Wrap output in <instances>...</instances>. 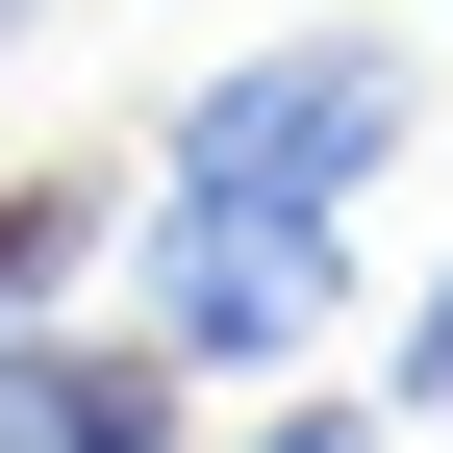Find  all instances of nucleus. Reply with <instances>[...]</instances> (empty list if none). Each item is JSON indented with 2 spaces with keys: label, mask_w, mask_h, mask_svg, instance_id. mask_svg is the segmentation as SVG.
<instances>
[{
  "label": "nucleus",
  "mask_w": 453,
  "mask_h": 453,
  "mask_svg": "<svg viewBox=\"0 0 453 453\" xmlns=\"http://www.w3.org/2000/svg\"><path fill=\"white\" fill-rule=\"evenodd\" d=\"M403 428H453V277L403 303Z\"/></svg>",
  "instance_id": "nucleus-6"
},
{
  "label": "nucleus",
  "mask_w": 453,
  "mask_h": 453,
  "mask_svg": "<svg viewBox=\"0 0 453 453\" xmlns=\"http://www.w3.org/2000/svg\"><path fill=\"white\" fill-rule=\"evenodd\" d=\"M0 26H26V0H0Z\"/></svg>",
  "instance_id": "nucleus-7"
},
{
  "label": "nucleus",
  "mask_w": 453,
  "mask_h": 453,
  "mask_svg": "<svg viewBox=\"0 0 453 453\" xmlns=\"http://www.w3.org/2000/svg\"><path fill=\"white\" fill-rule=\"evenodd\" d=\"M0 453H177V353L151 327H0Z\"/></svg>",
  "instance_id": "nucleus-3"
},
{
  "label": "nucleus",
  "mask_w": 453,
  "mask_h": 453,
  "mask_svg": "<svg viewBox=\"0 0 453 453\" xmlns=\"http://www.w3.org/2000/svg\"><path fill=\"white\" fill-rule=\"evenodd\" d=\"M101 252H127V151H50V177H0V327H50Z\"/></svg>",
  "instance_id": "nucleus-4"
},
{
  "label": "nucleus",
  "mask_w": 453,
  "mask_h": 453,
  "mask_svg": "<svg viewBox=\"0 0 453 453\" xmlns=\"http://www.w3.org/2000/svg\"><path fill=\"white\" fill-rule=\"evenodd\" d=\"M127 327L177 378H303L353 327V202H202V177H127Z\"/></svg>",
  "instance_id": "nucleus-2"
},
{
  "label": "nucleus",
  "mask_w": 453,
  "mask_h": 453,
  "mask_svg": "<svg viewBox=\"0 0 453 453\" xmlns=\"http://www.w3.org/2000/svg\"><path fill=\"white\" fill-rule=\"evenodd\" d=\"M428 151V76L378 26H303V50H226V76H177L127 127V177H202V202H378Z\"/></svg>",
  "instance_id": "nucleus-1"
},
{
  "label": "nucleus",
  "mask_w": 453,
  "mask_h": 453,
  "mask_svg": "<svg viewBox=\"0 0 453 453\" xmlns=\"http://www.w3.org/2000/svg\"><path fill=\"white\" fill-rule=\"evenodd\" d=\"M252 453H378V403H327V378H277V428Z\"/></svg>",
  "instance_id": "nucleus-5"
}]
</instances>
